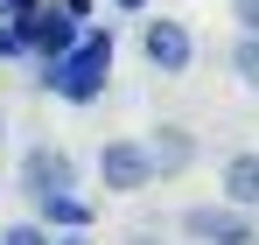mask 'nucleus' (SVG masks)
<instances>
[{"label": "nucleus", "mask_w": 259, "mask_h": 245, "mask_svg": "<svg viewBox=\"0 0 259 245\" xmlns=\"http://www.w3.org/2000/svg\"><path fill=\"white\" fill-rule=\"evenodd\" d=\"M112 77V28H84L56 63H35V91L63 98V105H98Z\"/></svg>", "instance_id": "nucleus-1"}, {"label": "nucleus", "mask_w": 259, "mask_h": 245, "mask_svg": "<svg viewBox=\"0 0 259 245\" xmlns=\"http://www.w3.org/2000/svg\"><path fill=\"white\" fill-rule=\"evenodd\" d=\"M140 56H147V70L182 77V70L196 63V35H189V21H175V14H140Z\"/></svg>", "instance_id": "nucleus-2"}, {"label": "nucleus", "mask_w": 259, "mask_h": 245, "mask_svg": "<svg viewBox=\"0 0 259 245\" xmlns=\"http://www.w3.org/2000/svg\"><path fill=\"white\" fill-rule=\"evenodd\" d=\"M147 182H154V161H147V147L133 133H119V140L98 147V189L105 196H140Z\"/></svg>", "instance_id": "nucleus-3"}, {"label": "nucleus", "mask_w": 259, "mask_h": 245, "mask_svg": "<svg viewBox=\"0 0 259 245\" xmlns=\"http://www.w3.org/2000/svg\"><path fill=\"white\" fill-rule=\"evenodd\" d=\"M182 238H196V245H245V238H259V224H252V210H231L217 196V203H189L182 210Z\"/></svg>", "instance_id": "nucleus-4"}, {"label": "nucleus", "mask_w": 259, "mask_h": 245, "mask_svg": "<svg viewBox=\"0 0 259 245\" xmlns=\"http://www.w3.org/2000/svg\"><path fill=\"white\" fill-rule=\"evenodd\" d=\"M14 189L21 196H56V189H77V161L63 154V147H28L21 154V168H14Z\"/></svg>", "instance_id": "nucleus-5"}, {"label": "nucleus", "mask_w": 259, "mask_h": 245, "mask_svg": "<svg viewBox=\"0 0 259 245\" xmlns=\"http://www.w3.org/2000/svg\"><path fill=\"white\" fill-rule=\"evenodd\" d=\"M140 147H147V161H154V182H175V175L196 168V133L175 126V119H161L154 133H140Z\"/></svg>", "instance_id": "nucleus-6"}, {"label": "nucleus", "mask_w": 259, "mask_h": 245, "mask_svg": "<svg viewBox=\"0 0 259 245\" xmlns=\"http://www.w3.org/2000/svg\"><path fill=\"white\" fill-rule=\"evenodd\" d=\"M217 196H224L231 210H259V147L224 154V168H217Z\"/></svg>", "instance_id": "nucleus-7"}, {"label": "nucleus", "mask_w": 259, "mask_h": 245, "mask_svg": "<svg viewBox=\"0 0 259 245\" xmlns=\"http://www.w3.org/2000/svg\"><path fill=\"white\" fill-rule=\"evenodd\" d=\"M35 224H49V231H91L98 224V203L77 196V189H56V196L35 203Z\"/></svg>", "instance_id": "nucleus-8"}, {"label": "nucleus", "mask_w": 259, "mask_h": 245, "mask_svg": "<svg viewBox=\"0 0 259 245\" xmlns=\"http://www.w3.org/2000/svg\"><path fill=\"white\" fill-rule=\"evenodd\" d=\"M231 77L245 84V91H259V35H238V42H231Z\"/></svg>", "instance_id": "nucleus-9"}, {"label": "nucleus", "mask_w": 259, "mask_h": 245, "mask_svg": "<svg viewBox=\"0 0 259 245\" xmlns=\"http://www.w3.org/2000/svg\"><path fill=\"white\" fill-rule=\"evenodd\" d=\"M0 245H49V224L21 217V224H7V231H0Z\"/></svg>", "instance_id": "nucleus-10"}, {"label": "nucleus", "mask_w": 259, "mask_h": 245, "mask_svg": "<svg viewBox=\"0 0 259 245\" xmlns=\"http://www.w3.org/2000/svg\"><path fill=\"white\" fill-rule=\"evenodd\" d=\"M231 21H238V35H259V0H231Z\"/></svg>", "instance_id": "nucleus-11"}, {"label": "nucleus", "mask_w": 259, "mask_h": 245, "mask_svg": "<svg viewBox=\"0 0 259 245\" xmlns=\"http://www.w3.org/2000/svg\"><path fill=\"white\" fill-rule=\"evenodd\" d=\"M56 7H63V14H70V21H77V28H84L91 14H98V0H56Z\"/></svg>", "instance_id": "nucleus-12"}, {"label": "nucleus", "mask_w": 259, "mask_h": 245, "mask_svg": "<svg viewBox=\"0 0 259 245\" xmlns=\"http://www.w3.org/2000/svg\"><path fill=\"white\" fill-rule=\"evenodd\" d=\"M49 245H98L91 231H49Z\"/></svg>", "instance_id": "nucleus-13"}, {"label": "nucleus", "mask_w": 259, "mask_h": 245, "mask_svg": "<svg viewBox=\"0 0 259 245\" xmlns=\"http://www.w3.org/2000/svg\"><path fill=\"white\" fill-rule=\"evenodd\" d=\"M0 63H21V49H14V35H7V21H0Z\"/></svg>", "instance_id": "nucleus-14"}, {"label": "nucleus", "mask_w": 259, "mask_h": 245, "mask_svg": "<svg viewBox=\"0 0 259 245\" xmlns=\"http://www.w3.org/2000/svg\"><path fill=\"white\" fill-rule=\"evenodd\" d=\"M112 7H119V14H133V21H140V14H147V7H154V0H112Z\"/></svg>", "instance_id": "nucleus-15"}, {"label": "nucleus", "mask_w": 259, "mask_h": 245, "mask_svg": "<svg viewBox=\"0 0 259 245\" xmlns=\"http://www.w3.org/2000/svg\"><path fill=\"white\" fill-rule=\"evenodd\" d=\"M35 7H42V0H7V14H35Z\"/></svg>", "instance_id": "nucleus-16"}, {"label": "nucleus", "mask_w": 259, "mask_h": 245, "mask_svg": "<svg viewBox=\"0 0 259 245\" xmlns=\"http://www.w3.org/2000/svg\"><path fill=\"white\" fill-rule=\"evenodd\" d=\"M126 245H161V238H154V231H133V238H126Z\"/></svg>", "instance_id": "nucleus-17"}, {"label": "nucleus", "mask_w": 259, "mask_h": 245, "mask_svg": "<svg viewBox=\"0 0 259 245\" xmlns=\"http://www.w3.org/2000/svg\"><path fill=\"white\" fill-rule=\"evenodd\" d=\"M0 147H7V119H0Z\"/></svg>", "instance_id": "nucleus-18"}, {"label": "nucleus", "mask_w": 259, "mask_h": 245, "mask_svg": "<svg viewBox=\"0 0 259 245\" xmlns=\"http://www.w3.org/2000/svg\"><path fill=\"white\" fill-rule=\"evenodd\" d=\"M0 21H7V0H0Z\"/></svg>", "instance_id": "nucleus-19"}, {"label": "nucleus", "mask_w": 259, "mask_h": 245, "mask_svg": "<svg viewBox=\"0 0 259 245\" xmlns=\"http://www.w3.org/2000/svg\"><path fill=\"white\" fill-rule=\"evenodd\" d=\"M245 245H259V238H245Z\"/></svg>", "instance_id": "nucleus-20"}]
</instances>
